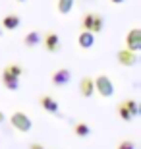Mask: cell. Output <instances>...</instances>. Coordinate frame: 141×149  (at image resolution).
<instances>
[{"mask_svg":"<svg viewBox=\"0 0 141 149\" xmlns=\"http://www.w3.org/2000/svg\"><path fill=\"white\" fill-rule=\"evenodd\" d=\"M0 122H4V114H2V111H0Z\"/></svg>","mask_w":141,"mask_h":149,"instance_id":"603a6c76","label":"cell"},{"mask_svg":"<svg viewBox=\"0 0 141 149\" xmlns=\"http://www.w3.org/2000/svg\"><path fill=\"white\" fill-rule=\"evenodd\" d=\"M2 35H4V29H2V27H0V37H2Z\"/></svg>","mask_w":141,"mask_h":149,"instance_id":"cb8c5ba5","label":"cell"},{"mask_svg":"<svg viewBox=\"0 0 141 149\" xmlns=\"http://www.w3.org/2000/svg\"><path fill=\"white\" fill-rule=\"evenodd\" d=\"M116 111H118V116H120V118H122L124 122H131V120H133V118L130 116V112L126 111V107H124V101H122V103H118V107H116Z\"/></svg>","mask_w":141,"mask_h":149,"instance_id":"ac0fdd59","label":"cell"},{"mask_svg":"<svg viewBox=\"0 0 141 149\" xmlns=\"http://www.w3.org/2000/svg\"><path fill=\"white\" fill-rule=\"evenodd\" d=\"M118 149H135V143L130 141V139H124V141H120Z\"/></svg>","mask_w":141,"mask_h":149,"instance_id":"ffe728a7","label":"cell"},{"mask_svg":"<svg viewBox=\"0 0 141 149\" xmlns=\"http://www.w3.org/2000/svg\"><path fill=\"white\" fill-rule=\"evenodd\" d=\"M17 2H25V0H17Z\"/></svg>","mask_w":141,"mask_h":149,"instance_id":"d4e9b609","label":"cell"},{"mask_svg":"<svg viewBox=\"0 0 141 149\" xmlns=\"http://www.w3.org/2000/svg\"><path fill=\"white\" fill-rule=\"evenodd\" d=\"M19 25H22V17L17 16V14H8V16L2 19V23H0V27L8 29V31H14V29H17Z\"/></svg>","mask_w":141,"mask_h":149,"instance_id":"ba28073f","label":"cell"},{"mask_svg":"<svg viewBox=\"0 0 141 149\" xmlns=\"http://www.w3.org/2000/svg\"><path fill=\"white\" fill-rule=\"evenodd\" d=\"M116 58H118V62L122 64V66H135L137 62H139V58H137V54L135 52H130L128 49H122V50H118L116 52Z\"/></svg>","mask_w":141,"mask_h":149,"instance_id":"5b68a950","label":"cell"},{"mask_svg":"<svg viewBox=\"0 0 141 149\" xmlns=\"http://www.w3.org/2000/svg\"><path fill=\"white\" fill-rule=\"evenodd\" d=\"M39 103H41V107H43L47 112H50V114H60V107L58 103H56L50 95H43L41 99H39Z\"/></svg>","mask_w":141,"mask_h":149,"instance_id":"52a82bcc","label":"cell"},{"mask_svg":"<svg viewBox=\"0 0 141 149\" xmlns=\"http://www.w3.org/2000/svg\"><path fill=\"white\" fill-rule=\"evenodd\" d=\"M29 149H44V147L41 143H31V145H29Z\"/></svg>","mask_w":141,"mask_h":149,"instance_id":"44dd1931","label":"cell"},{"mask_svg":"<svg viewBox=\"0 0 141 149\" xmlns=\"http://www.w3.org/2000/svg\"><path fill=\"white\" fill-rule=\"evenodd\" d=\"M124 107H126V111L130 112L131 118H135V116L139 114V107H137V103H135L133 99H126V101H124Z\"/></svg>","mask_w":141,"mask_h":149,"instance_id":"9a60e30c","label":"cell"},{"mask_svg":"<svg viewBox=\"0 0 141 149\" xmlns=\"http://www.w3.org/2000/svg\"><path fill=\"white\" fill-rule=\"evenodd\" d=\"M2 85H4L8 91H17V89H19V79L10 76V74H6L4 70H2Z\"/></svg>","mask_w":141,"mask_h":149,"instance_id":"9c48e42d","label":"cell"},{"mask_svg":"<svg viewBox=\"0 0 141 149\" xmlns=\"http://www.w3.org/2000/svg\"><path fill=\"white\" fill-rule=\"evenodd\" d=\"M52 85L54 87H64V85H68L72 79V72L68 70V68H60V70H56L54 74H52Z\"/></svg>","mask_w":141,"mask_h":149,"instance_id":"277c9868","label":"cell"},{"mask_svg":"<svg viewBox=\"0 0 141 149\" xmlns=\"http://www.w3.org/2000/svg\"><path fill=\"white\" fill-rule=\"evenodd\" d=\"M77 45L81 49H91L93 45H95V35L89 33V31H81L79 37H77Z\"/></svg>","mask_w":141,"mask_h":149,"instance_id":"8fae6325","label":"cell"},{"mask_svg":"<svg viewBox=\"0 0 141 149\" xmlns=\"http://www.w3.org/2000/svg\"><path fill=\"white\" fill-rule=\"evenodd\" d=\"M126 49L130 52H137L141 49V29L139 27L130 29V33L126 37Z\"/></svg>","mask_w":141,"mask_h":149,"instance_id":"3957f363","label":"cell"},{"mask_svg":"<svg viewBox=\"0 0 141 149\" xmlns=\"http://www.w3.org/2000/svg\"><path fill=\"white\" fill-rule=\"evenodd\" d=\"M112 4H122V2H126V0H110Z\"/></svg>","mask_w":141,"mask_h":149,"instance_id":"7402d4cb","label":"cell"},{"mask_svg":"<svg viewBox=\"0 0 141 149\" xmlns=\"http://www.w3.org/2000/svg\"><path fill=\"white\" fill-rule=\"evenodd\" d=\"M4 72H6V74H10V76H14V77H17V79H19V77L23 76V68L19 66V64H8V66L4 68Z\"/></svg>","mask_w":141,"mask_h":149,"instance_id":"2e32d148","label":"cell"},{"mask_svg":"<svg viewBox=\"0 0 141 149\" xmlns=\"http://www.w3.org/2000/svg\"><path fill=\"white\" fill-rule=\"evenodd\" d=\"M101 31H103V17L99 16V14H95V22H93V35L101 33Z\"/></svg>","mask_w":141,"mask_h":149,"instance_id":"d6986e66","label":"cell"},{"mask_svg":"<svg viewBox=\"0 0 141 149\" xmlns=\"http://www.w3.org/2000/svg\"><path fill=\"white\" fill-rule=\"evenodd\" d=\"M93 22H95V14H85L81 19V27L83 31H89V33H93Z\"/></svg>","mask_w":141,"mask_h":149,"instance_id":"e0dca14e","label":"cell"},{"mask_svg":"<svg viewBox=\"0 0 141 149\" xmlns=\"http://www.w3.org/2000/svg\"><path fill=\"white\" fill-rule=\"evenodd\" d=\"M93 91H95V87H93V77H89V76L81 77V81H79V93L83 97H91Z\"/></svg>","mask_w":141,"mask_h":149,"instance_id":"30bf717a","label":"cell"},{"mask_svg":"<svg viewBox=\"0 0 141 149\" xmlns=\"http://www.w3.org/2000/svg\"><path fill=\"white\" fill-rule=\"evenodd\" d=\"M74 2H76V0H58V2H56V10H58V14L68 16V14L72 12V8H74Z\"/></svg>","mask_w":141,"mask_h":149,"instance_id":"4fadbf2b","label":"cell"},{"mask_svg":"<svg viewBox=\"0 0 141 149\" xmlns=\"http://www.w3.org/2000/svg\"><path fill=\"white\" fill-rule=\"evenodd\" d=\"M43 43H44L47 52H58V50H60V37L54 33V31H49V33L44 35Z\"/></svg>","mask_w":141,"mask_h":149,"instance_id":"8992f818","label":"cell"},{"mask_svg":"<svg viewBox=\"0 0 141 149\" xmlns=\"http://www.w3.org/2000/svg\"><path fill=\"white\" fill-rule=\"evenodd\" d=\"M93 87L97 89L99 95L104 97V99H108V97L114 95V83H112V79H110L108 76H104V74H101V76H97L93 79Z\"/></svg>","mask_w":141,"mask_h":149,"instance_id":"6da1fadb","label":"cell"},{"mask_svg":"<svg viewBox=\"0 0 141 149\" xmlns=\"http://www.w3.org/2000/svg\"><path fill=\"white\" fill-rule=\"evenodd\" d=\"M41 41H43V37H41V33H39V31H29V33L23 37L25 47H37Z\"/></svg>","mask_w":141,"mask_h":149,"instance_id":"7c38bea8","label":"cell"},{"mask_svg":"<svg viewBox=\"0 0 141 149\" xmlns=\"http://www.w3.org/2000/svg\"><path fill=\"white\" fill-rule=\"evenodd\" d=\"M74 134H76L77 138H87L91 134V128L85 122H77V124H74Z\"/></svg>","mask_w":141,"mask_h":149,"instance_id":"5bb4252c","label":"cell"},{"mask_svg":"<svg viewBox=\"0 0 141 149\" xmlns=\"http://www.w3.org/2000/svg\"><path fill=\"white\" fill-rule=\"evenodd\" d=\"M10 122H12V126L16 128L17 132H22V134H27L29 130H31V126H33L31 118H29L25 112H22V111H16V112H14V114H12V118H10Z\"/></svg>","mask_w":141,"mask_h":149,"instance_id":"7a4b0ae2","label":"cell"}]
</instances>
